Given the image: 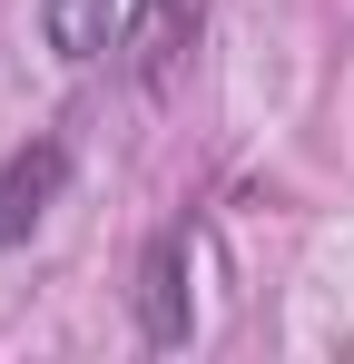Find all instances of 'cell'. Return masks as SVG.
<instances>
[{"mask_svg": "<svg viewBox=\"0 0 354 364\" xmlns=\"http://www.w3.org/2000/svg\"><path fill=\"white\" fill-rule=\"evenodd\" d=\"M59 187H69V148H59V138L10 148V158H0V246H20V237H30V227L59 207Z\"/></svg>", "mask_w": 354, "mask_h": 364, "instance_id": "7a4b0ae2", "label": "cell"}, {"mask_svg": "<svg viewBox=\"0 0 354 364\" xmlns=\"http://www.w3.org/2000/svg\"><path fill=\"white\" fill-rule=\"evenodd\" d=\"M128 10L138 0H40V40H50L59 60H109L118 40H128Z\"/></svg>", "mask_w": 354, "mask_h": 364, "instance_id": "3957f363", "label": "cell"}, {"mask_svg": "<svg viewBox=\"0 0 354 364\" xmlns=\"http://www.w3.org/2000/svg\"><path fill=\"white\" fill-rule=\"evenodd\" d=\"M187 40H197V0H138V10H128V40H118V50H128V69H138V79L158 89V79L177 69V50H187Z\"/></svg>", "mask_w": 354, "mask_h": 364, "instance_id": "277c9868", "label": "cell"}, {"mask_svg": "<svg viewBox=\"0 0 354 364\" xmlns=\"http://www.w3.org/2000/svg\"><path fill=\"white\" fill-rule=\"evenodd\" d=\"M187 266H197V237H187V227H158L148 256H138V335H148L158 355L197 335V286H187Z\"/></svg>", "mask_w": 354, "mask_h": 364, "instance_id": "6da1fadb", "label": "cell"}]
</instances>
